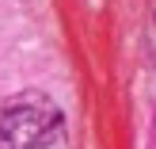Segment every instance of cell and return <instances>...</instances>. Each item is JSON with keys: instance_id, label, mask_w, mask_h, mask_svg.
Instances as JSON below:
<instances>
[{"instance_id": "cell-1", "label": "cell", "mask_w": 156, "mask_h": 149, "mask_svg": "<svg viewBox=\"0 0 156 149\" xmlns=\"http://www.w3.org/2000/svg\"><path fill=\"white\" fill-rule=\"evenodd\" d=\"M61 107L42 92L12 96L0 107V149H53L61 142Z\"/></svg>"}, {"instance_id": "cell-2", "label": "cell", "mask_w": 156, "mask_h": 149, "mask_svg": "<svg viewBox=\"0 0 156 149\" xmlns=\"http://www.w3.org/2000/svg\"><path fill=\"white\" fill-rule=\"evenodd\" d=\"M149 31H152V46H156V8H152V19H149Z\"/></svg>"}]
</instances>
